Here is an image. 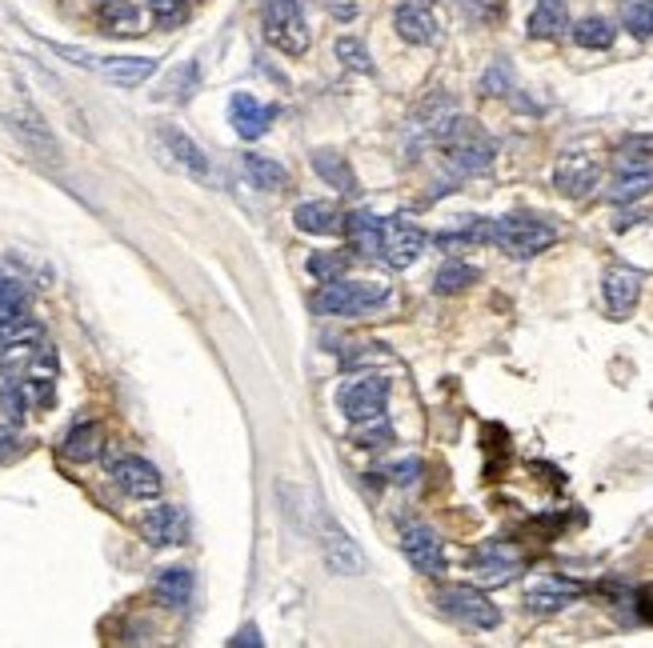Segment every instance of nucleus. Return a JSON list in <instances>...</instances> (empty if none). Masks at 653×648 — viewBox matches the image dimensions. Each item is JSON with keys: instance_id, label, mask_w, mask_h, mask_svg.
Listing matches in <instances>:
<instances>
[{"instance_id": "1", "label": "nucleus", "mask_w": 653, "mask_h": 648, "mask_svg": "<svg viewBox=\"0 0 653 648\" xmlns=\"http://www.w3.org/2000/svg\"><path fill=\"white\" fill-rule=\"evenodd\" d=\"M489 244H498L501 253L513 261H530L557 244V229L545 217L533 212H510V217L489 220Z\"/></svg>"}, {"instance_id": "2", "label": "nucleus", "mask_w": 653, "mask_h": 648, "mask_svg": "<svg viewBox=\"0 0 653 648\" xmlns=\"http://www.w3.org/2000/svg\"><path fill=\"white\" fill-rule=\"evenodd\" d=\"M389 297V288L381 281H325L317 293H313V308L322 317H361L373 305Z\"/></svg>"}, {"instance_id": "3", "label": "nucleus", "mask_w": 653, "mask_h": 648, "mask_svg": "<svg viewBox=\"0 0 653 648\" xmlns=\"http://www.w3.org/2000/svg\"><path fill=\"white\" fill-rule=\"evenodd\" d=\"M442 149H445V156H449V165L469 176L486 173V168L493 165V153H498L493 136L477 121H466V117H457V121L449 124V132L442 136Z\"/></svg>"}, {"instance_id": "4", "label": "nucleus", "mask_w": 653, "mask_h": 648, "mask_svg": "<svg viewBox=\"0 0 653 648\" xmlns=\"http://www.w3.org/2000/svg\"><path fill=\"white\" fill-rule=\"evenodd\" d=\"M433 605L442 608L445 616H454L457 625H469V628L501 625V608L493 605L481 589H469V584H442V589L433 593Z\"/></svg>"}, {"instance_id": "5", "label": "nucleus", "mask_w": 653, "mask_h": 648, "mask_svg": "<svg viewBox=\"0 0 653 648\" xmlns=\"http://www.w3.org/2000/svg\"><path fill=\"white\" fill-rule=\"evenodd\" d=\"M265 36L285 56L309 53V24L301 12V0H269L265 9Z\"/></svg>"}, {"instance_id": "6", "label": "nucleus", "mask_w": 653, "mask_h": 648, "mask_svg": "<svg viewBox=\"0 0 653 648\" xmlns=\"http://www.w3.org/2000/svg\"><path fill=\"white\" fill-rule=\"evenodd\" d=\"M393 29L405 44H437L442 41V12L433 0H401L393 12Z\"/></svg>"}, {"instance_id": "7", "label": "nucleus", "mask_w": 653, "mask_h": 648, "mask_svg": "<svg viewBox=\"0 0 653 648\" xmlns=\"http://www.w3.org/2000/svg\"><path fill=\"white\" fill-rule=\"evenodd\" d=\"M385 400H389L385 376H357V381H349V385L341 388V396H337L341 413L353 420V425L381 417V413H385Z\"/></svg>"}, {"instance_id": "8", "label": "nucleus", "mask_w": 653, "mask_h": 648, "mask_svg": "<svg viewBox=\"0 0 653 648\" xmlns=\"http://www.w3.org/2000/svg\"><path fill=\"white\" fill-rule=\"evenodd\" d=\"M425 249V232L413 224V220H401V217H385V232H381V261L389 268H410L413 261L421 256Z\"/></svg>"}, {"instance_id": "9", "label": "nucleus", "mask_w": 653, "mask_h": 648, "mask_svg": "<svg viewBox=\"0 0 653 648\" xmlns=\"http://www.w3.org/2000/svg\"><path fill=\"white\" fill-rule=\"evenodd\" d=\"M401 552H405V561H410L413 572H421V576H442L445 572L442 537H437L429 525H405V532H401Z\"/></svg>"}, {"instance_id": "10", "label": "nucleus", "mask_w": 653, "mask_h": 648, "mask_svg": "<svg viewBox=\"0 0 653 648\" xmlns=\"http://www.w3.org/2000/svg\"><path fill=\"white\" fill-rule=\"evenodd\" d=\"M322 552H325V564H329L337 576H361V572H366V552L357 549V540L329 517H322Z\"/></svg>"}, {"instance_id": "11", "label": "nucleus", "mask_w": 653, "mask_h": 648, "mask_svg": "<svg viewBox=\"0 0 653 648\" xmlns=\"http://www.w3.org/2000/svg\"><path fill=\"white\" fill-rule=\"evenodd\" d=\"M642 285H645V273L642 268H625V264H618V268H609L606 281H601V297H606V308L613 320H625L638 308V300H642Z\"/></svg>"}, {"instance_id": "12", "label": "nucleus", "mask_w": 653, "mask_h": 648, "mask_svg": "<svg viewBox=\"0 0 653 648\" xmlns=\"http://www.w3.org/2000/svg\"><path fill=\"white\" fill-rule=\"evenodd\" d=\"M109 473H112V481H117V488H121L124 496H133V501H153V496H161V488H165L161 473H156L144 457H121V461H112Z\"/></svg>"}, {"instance_id": "13", "label": "nucleus", "mask_w": 653, "mask_h": 648, "mask_svg": "<svg viewBox=\"0 0 653 648\" xmlns=\"http://www.w3.org/2000/svg\"><path fill=\"white\" fill-rule=\"evenodd\" d=\"M141 537L153 545V549H173V545H185L188 537V517L185 508L177 505H156L141 517Z\"/></svg>"}, {"instance_id": "14", "label": "nucleus", "mask_w": 653, "mask_h": 648, "mask_svg": "<svg viewBox=\"0 0 653 648\" xmlns=\"http://www.w3.org/2000/svg\"><path fill=\"white\" fill-rule=\"evenodd\" d=\"M598 161L586 153H565L554 165V188L562 197H586L589 188H598Z\"/></svg>"}, {"instance_id": "15", "label": "nucleus", "mask_w": 653, "mask_h": 648, "mask_svg": "<svg viewBox=\"0 0 653 648\" xmlns=\"http://www.w3.org/2000/svg\"><path fill=\"white\" fill-rule=\"evenodd\" d=\"M581 593H586V589L574 581H565V576H537V581L525 589V605H530V613H562V608L574 605Z\"/></svg>"}, {"instance_id": "16", "label": "nucleus", "mask_w": 653, "mask_h": 648, "mask_svg": "<svg viewBox=\"0 0 653 648\" xmlns=\"http://www.w3.org/2000/svg\"><path fill=\"white\" fill-rule=\"evenodd\" d=\"M229 124L237 129V136L257 141L273 124V105H261L253 92H233V100H229Z\"/></svg>"}, {"instance_id": "17", "label": "nucleus", "mask_w": 653, "mask_h": 648, "mask_svg": "<svg viewBox=\"0 0 653 648\" xmlns=\"http://www.w3.org/2000/svg\"><path fill=\"white\" fill-rule=\"evenodd\" d=\"M4 121H9L12 136H17V141H21L36 161H53L56 165V156H61L56 153V141H53V132L45 129V121H41L36 112H9Z\"/></svg>"}, {"instance_id": "18", "label": "nucleus", "mask_w": 653, "mask_h": 648, "mask_svg": "<svg viewBox=\"0 0 653 648\" xmlns=\"http://www.w3.org/2000/svg\"><path fill=\"white\" fill-rule=\"evenodd\" d=\"M92 73L109 80V85H121V88H137L156 73V61L153 56H97V65Z\"/></svg>"}, {"instance_id": "19", "label": "nucleus", "mask_w": 653, "mask_h": 648, "mask_svg": "<svg viewBox=\"0 0 653 648\" xmlns=\"http://www.w3.org/2000/svg\"><path fill=\"white\" fill-rule=\"evenodd\" d=\"M518 572H521V561L510 545H486V549H477L474 576L481 584H510Z\"/></svg>"}, {"instance_id": "20", "label": "nucleus", "mask_w": 653, "mask_h": 648, "mask_svg": "<svg viewBox=\"0 0 653 648\" xmlns=\"http://www.w3.org/2000/svg\"><path fill=\"white\" fill-rule=\"evenodd\" d=\"M156 141L165 144L168 156H173V165L185 168L188 176H197V180L209 176V156H205V149H200L193 136H185L181 129H161L156 132Z\"/></svg>"}, {"instance_id": "21", "label": "nucleus", "mask_w": 653, "mask_h": 648, "mask_svg": "<svg viewBox=\"0 0 653 648\" xmlns=\"http://www.w3.org/2000/svg\"><path fill=\"white\" fill-rule=\"evenodd\" d=\"M100 449H105V429H100L97 420H80V425H73V429L65 432V440H61V452L77 464L97 461Z\"/></svg>"}, {"instance_id": "22", "label": "nucleus", "mask_w": 653, "mask_h": 648, "mask_svg": "<svg viewBox=\"0 0 653 648\" xmlns=\"http://www.w3.org/2000/svg\"><path fill=\"white\" fill-rule=\"evenodd\" d=\"M533 41H554L569 29V9H565V0H533V12L530 21H525Z\"/></svg>"}, {"instance_id": "23", "label": "nucleus", "mask_w": 653, "mask_h": 648, "mask_svg": "<svg viewBox=\"0 0 653 648\" xmlns=\"http://www.w3.org/2000/svg\"><path fill=\"white\" fill-rule=\"evenodd\" d=\"M313 168H317V176H322L325 185H333L337 193H345V197H357V193H361V180H357L353 165H349L341 153H333V149L313 153Z\"/></svg>"}, {"instance_id": "24", "label": "nucleus", "mask_w": 653, "mask_h": 648, "mask_svg": "<svg viewBox=\"0 0 653 648\" xmlns=\"http://www.w3.org/2000/svg\"><path fill=\"white\" fill-rule=\"evenodd\" d=\"M293 224H297L301 232H309V237H333V232L345 229L341 212L333 209V205H325V200H305V205H297V209H293Z\"/></svg>"}, {"instance_id": "25", "label": "nucleus", "mask_w": 653, "mask_h": 648, "mask_svg": "<svg viewBox=\"0 0 653 648\" xmlns=\"http://www.w3.org/2000/svg\"><path fill=\"white\" fill-rule=\"evenodd\" d=\"M381 232H385V217H373V212H353V217H345V237H349V244H353V253H361V256L381 253Z\"/></svg>"}, {"instance_id": "26", "label": "nucleus", "mask_w": 653, "mask_h": 648, "mask_svg": "<svg viewBox=\"0 0 653 648\" xmlns=\"http://www.w3.org/2000/svg\"><path fill=\"white\" fill-rule=\"evenodd\" d=\"M97 24H100V33H109V36H137L141 33V12H137L129 0H100Z\"/></svg>"}, {"instance_id": "27", "label": "nucleus", "mask_w": 653, "mask_h": 648, "mask_svg": "<svg viewBox=\"0 0 653 648\" xmlns=\"http://www.w3.org/2000/svg\"><path fill=\"white\" fill-rule=\"evenodd\" d=\"M241 168H244V176H249V185L261 188V193H281V188L289 185L285 165H281V161H273V156L244 153L241 156Z\"/></svg>"}, {"instance_id": "28", "label": "nucleus", "mask_w": 653, "mask_h": 648, "mask_svg": "<svg viewBox=\"0 0 653 648\" xmlns=\"http://www.w3.org/2000/svg\"><path fill=\"white\" fill-rule=\"evenodd\" d=\"M156 605L165 608H185L193 596V572L188 569H161V576L153 581Z\"/></svg>"}, {"instance_id": "29", "label": "nucleus", "mask_w": 653, "mask_h": 648, "mask_svg": "<svg viewBox=\"0 0 653 648\" xmlns=\"http://www.w3.org/2000/svg\"><path fill=\"white\" fill-rule=\"evenodd\" d=\"M45 341V329L36 325L33 317H12V320H0V356L4 352H24V349H33V344H41Z\"/></svg>"}, {"instance_id": "30", "label": "nucleus", "mask_w": 653, "mask_h": 648, "mask_svg": "<svg viewBox=\"0 0 653 648\" xmlns=\"http://www.w3.org/2000/svg\"><path fill=\"white\" fill-rule=\"evenodd\" d=\"M477 268L474 264H461V261H449L442 264L437 273H433V293H442V297H454V293H466L469 285L477 281Z\"/></svg>"}, {"instance_id": "31", "label": "nucleus", "mask_w": 653, "mask_h": 648, "mask_svg": "<svg viewBox=\"0 0 653 648\" xmlns=\"http://www.w3.org/2000/svg\"><path fill=\"white\" fill-rule=\"evenodd\" d=\"M574 41L581 44V48H609V44L618 41V29L606 21V17H586V21L574 24Z\"/></svg>"}, {"instance_id": "32", "label": "nucleus", "mask_w": 653, "mask_h": 648, "mask_svg": "<svg viewBox=\"0 0 653 648\" xmlns=\"http://www.w3.org/2000/svg\"><path fill=\"white\" fill-rule=\"evenodd\" d=\"M653 188V173H618V180L606 188V197L613 205H630V200H642Z\"/></svg>"}, {"instance_id": "33", "label": "nucleus", "mask_w": 653, "mask_h": 648, "mask_svg": "<svg viewBox=\"0 0 653 648\" xmlns=\"http://www.w3.org/2000/svg\"><path fill=\"white\" fill-rule=\"evenodd\" d=\"M621 24L633 36H653V0H621Z\"/></svg>"}, {"instance_id": "34", "label": "nucleus", "mask_w": 653, "mask_h": 648, "mask_svg": "<svg viewBox=\"0 0 653 648\" xmlns=\"http://www.w3.org/2000/svg\"><path fill=\"white\" fill-rule=\"evenodd\" d=\"M333 53H337V61L345 68H353V73H373V56L366 53V44L357 41V36H341V41L333 44Z\"/></svg>"}, {"instance_id": "35", "label": "nucleus", "mask_w": 653, "mask_h": 648, "mask_svg": "<svg viewBox=\"0 0 653 648\" xmlns=\"http://www.w3.org/2000/svg\"><path fill=\"white\" fill-rule=\"evenodd\" d=\"M353 440L361 444V449H381V444H389V440H393V429H389L385 413L373 420H361V425L353 429Z\"/></svg>"}, {"instance_id": "36", "label": "nucleus", "mask_w": 653, "mask_h": 648, "mask_svg": "<svg viewBox=\"0 0 653 648\" xmlns=\"http://www.w3.org/2000/svg\"><path fill=\"white\" fill-rule=\"evenodd\" d=\"M149 12H153L156 24H181L188 17V0H149Z\"/></svg>"}, {"instance_id": "37", "label": "nucleus", "mask_w": 653, "mask_h": 648, "mask_svg": "<svg viewBox=\"0 0 653 648\" xmlns=\"http://www.w3.org/2000/svg\"><path fill=\"white\" fill-rule=\"evenodd\" d=\"M309 273L317 276L322 285H325V281H337V276L345 273V256H341V253H337V256H333V253H317V256H309Z\"/></svg>"}, {"instance_id": "38", "label": "nucleus", "mask_w": 653, "mask_h": 648, "mask_svg": "<svg viewBox=\"0 0 653 648\" xmlns=\"http://www.w3.org/2000/svg\"><path fill=\"white\" fill-rule=\"evenodd\" d=\"M510 65L505 61H493V68L486 73V80H481V92H489V97H505L510 92Z\"/></svg>"}, {"instance_id": "39", "label": "nucleus", "mask_w": 653, "mask_h": 648, "mask_svg": "<svg viewBox=\"0 0 653 648\" xmlns=\"http://www.w3.org/2000/svg\"><path fill=\"white\" fill-rule=\"evenodd\" d=\"M466 12L474 21L493 24L498 17H505V0H466Z\"/></svg>"}, {"instance_id": "40", "label": "nucleus", "mask_w": 653, "mask_h": 648, "mask_svg": "<svg viewBox=\"0 0 653 648\" xmlns=\"http://www.w3.org/2000/svg\"><path fill=\"white\" fill-rule=\"evenodd\" d=\"M385 476L393 484H417V476H421V461L417 457H410V461H393V464H385Z\"/></svg>"}, {"instance_id": "41", "label": "nucleus", "mask_w": 653, "mask_h": 648, "mask_svg": "<svg viewBox=\"0 0 653 648\" xmlns=\"http://www.w3.org/2000/svg\"><path fill=\"white\" fill-rule=\"evenodd\" d=\"M17 452H21V432L12 425H0V464H9Z\"/></svg>"}, {"instance_id": "42", "label": "nucleus", "mask_w": 653, "mask_h": 648, "mask_svg": "<svg viewBox=\"0 0 653 648\" xmlns=\"http://www.w3.org/2000/svg\"><path fill=\"white\" fill-rule=\"evenodd\" d=\"M24 285L17 281V276H9V273H0V300H12V305H21L24 308Z\"/></svg>"}, {"instance_id": "43", "label": "nucleus", "mask_w": 653, "mask_h": 648, "mask_svg": "<svg viewBox=\"0 0 653 648\" xmlns=\"http://www.w3.org/2000/svg\"><path fill=\"white\" fill-rule=\"evenodd\" d=\"M229 645H249V648H261V633H257V628L253 625H249V628H241V633H237V637L233 640H229Z\"/></svg>"}, {"instance_id": "44", "label": "nucleus", "mask_w": 653, "mask_h": 648, "mask_svg": "<svg viewBox=\"0 0 653 648\" xmlns=\"http://www.w3.org/2000/svg\"><path fill=\"white\" fill-rule=\"evenodd\" d=\"M24 308L21 305H12V300H0V320H12V317H21Z\"/></svg>"}]
</instances>
